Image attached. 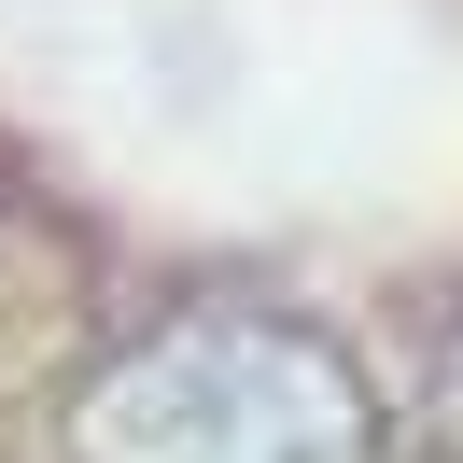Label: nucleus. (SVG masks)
<instances>
[{
    "label": "nucleus",
    "instance_id": "f257e3e1",
    "mask_svg": "<svg viewBox=\"0 0 463 463\" xmlns=\"http://www.w3.org/2000/svg\"><path fill=\"white\" fill-rule=\"evenodd\" d=\"M71 463H379L365 379L309 323H169L71 421Z\"/></svg>",
    "mask_w": 463,
    "mask_h": 463
}]
</instances>
